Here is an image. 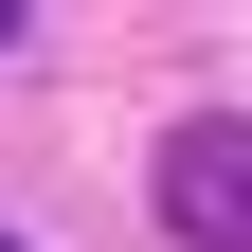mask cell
<instances>
[{"mask_svg":"<svg viewBox=\"0 0 252 252\" xmlns=\"http://www.w3.org/2000/svg\"><path fill=\"white\" fill-rule=\"evenodd\" d=\"M162 234L180 252H252V108H180L162 126Z\"/></svg>","mask_w":252,"mask_h":252,"instance_id":"1","label":"cell"},{"mask_svg":"<svg viewBox=\"0 0 252 252\" xmlns=\"http://www.w3.org/2000/svg\"><path fill=\"white\" fill-rule=\"evenodd\" d=\"M0 54H18V0H0Z\"/></svg>","mask_w":252,"mask_h":252,"instance_id":"2","label":"cell"},{"mask_svg":"<svg viewBox=\"0 0 252 252\" xmlns=\"http://www.w3.org/2000/svg\"><path fill=\"white\" fill-rule=\"evenodd\" d=\"M0 252H18V234H0Z\"/></svg>","mask_w":252,"mask_h":252,"instance_id":"3","label":"cell"}]
</instances>
